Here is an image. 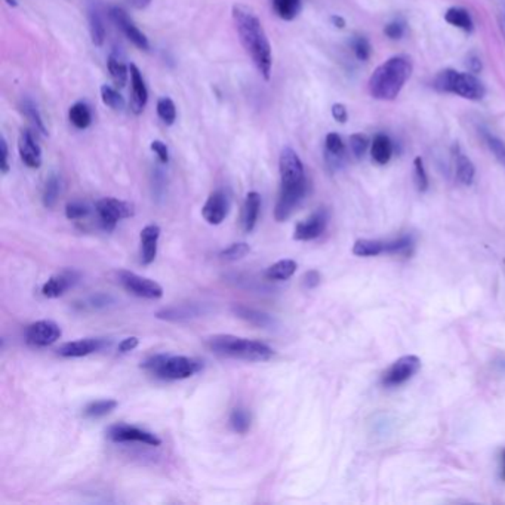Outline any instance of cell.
Returning a JSON list of instances; mask_svg holds the SVG:
<instances>
[{
  "label": "cell",
  "mask_w": 505,
  "mask_h": 505,
  "mask_svg": "<svg viewBox=\"0 0 505 505\" xmlns=\"http://www.w3.org/2000/svg\"><path fill=\"white\" fill-rule=\"evenodd\" d=\"M143 367L150 371L153 375L166 379V381H178L187 379L197 372L203 369L202 362H198L186 356H166L158 355L153 356L143 363Z\"/></svg>",
  "instance_id": "5b68a950"
},
{
  "label": "cell",
  "mask_w": 505,
  "mask_h": 505,
  "mask_svg": "<svg viewBox=\"0 0 505 505\" xmlns=\"http://www.w3.org/2000/svg\"><path fill=\"white\" fill-rule=\"evenodd\" d=\"M206 345L215 355L246 362H267L274 355L267 344L234 335H213L206 340Z\"/></svg>",
  "instance_id": "3957f363"
},
{
  "label": "cell",
  "mask_w": 505,
  "mask_h": 505,
  "mask_svg": "<svg viewBox=\"0 0 505 505\" xmlns=\"http://www.w3.org/2000/svg\"><path fill=\"white\" fill-rule=\"evenodd\" d=\"M21 112L24 113V116L32 121L33 126L36 131H39L42 135H48V129L44 126V121L42 119V114L37 109V105L30 100V98H24L21 101Z\"/></svg>",
  "instance_id": "d6a6232c"
},
{
  "label": "cell",
  "mask_w": 505,
  "mask_h": 505,
  "mask_svg": "<svg viewBox=\"0 0 505 505\" xmlns=\"http://www.w3.org/2000/svg\"><path fill=\"white\" fill-rule=\"evenodd\" d=\"M251 413L243 409V408H236L230 413V427L239 434H246L251 428Z\"/></svg>",
  "instance_id": "e575fe53"
},
{
  "label": "cell",
  "mask_w": 505,
  "mask_h": 505,
  "mask_svg": "<svg viewBox=\"0 0 505 505\" xmlns=\"http://www.w3.org/2000/svg\"><path fill=\"white\" fill-rule=\"evenodd\" d=\"M159 237H160L159 225L151 224L141 230L140 239H141V261H143V264L148 266L156 259Z\"/></svg>",
  "instance_id": "44dd1931"
},
{
  "label": "cell",
  "mask_w": 505,
  "mask_h": 505,
  "mask_svg": "<svg viewBox=\"0 0 505 505\" xmlns=\"http://www.w3.org/2000/svg\"><path fill=\"white\" fill-rule=\"evenodd\" d=\"M158 114L165 125H174V121L177 120V107H175L174 101L167 97L159 98Z\"/></svg>",
  "instance_id": "60d3db41"
},
{
  "label": "cell",
  "mask_w": 505,
  "mask_h": 505,
  "mask_svg": "<svg viewBox=\"0 0 505 505\" xmlns=\"http://www.w3.org/2000/svg\"><path fill=\"white\" fill-rule=\"evenodd\" d=\"M18 151L21 160L24 162L25 166L32 167V170H37L42 165V150L39 144L36 143L33 133L28 129L21 131L18 136Z\"/></svg>",
  "instance_id": "e0dca14e"
},
{
  "label": "cell",
  "mask_w": 505,
  "mask_h": 505,
  "mask_svg": "<svg viewBox=\"0 0 505 505\" xmlns=\"http://www.w3.org/2000/svg\"><path fill=\"white\" fill-rule=\"evenodd\" d=\"M320 273L317 270H310L304 274V278H302V285L304 287H307V289H314L320 285Z\"/></svg>",
  "instance_id": "f907efd6"
},
{
  "label": "cell",
  "mask_w": 505,
  "mask_h": 505,
  "mask_svg": "<svg viewBox=\"0 0 505 505\" xmlns=\"http://www.w3.org/2000/svg\"><path fill=\"white\" fill-rule=\"evenodd\" d=\"M129 4L135 9H144L151 4V0H129Z\"/></svg>",
  "instance_id": "11a10c76"
},
{
  "label": "cell",
  "mask_w": 505,
  "mask_h": 505,
  "mask_svg": "<svg viewBox=\"0 0 505 505\" xmlns=\"http://www.w3.org/2000/svg\"><path fill=\"white\" fill-rule=\"evenodd\" d=\"M328 210L320 208L316 212H313L311 215L297 224L295 232H294V239L299 242H310L325 233V230L328 227Z\"/></svg>",
  "instance_id": "4fadbf2b"
},
{
  "label": "cell",
  "mask_w": 505,
  "mask_h": 505,
  "mask_svg": "<svg viewBox=\"0 0 505 505\" xmlns=\"http://www.w3.org/2000/svg\"><path fill=\"white\" fill-rule=\"evenodd\" d=\"M105 345L104 340L100 338H83L78 341L66 343L58 348L59 356L63 357H83L100 351Z\"/></svg>",
  "instance_id": "ffe728a7"
},
{
  "label": "cell",
  "mask_w": 505,
  "mask_h": 505,
  "mask_svg": "<svg viewBox=\"0 0 505 505\" xmlns=\"http://www.w3.org/2000/svg\"><path fill=\"white\" fill-rule=\"evenodd\" d=\"M107 67H109V71H110V76H112L114 85L117 88H124L126 85L128 74H129V69L126 67L124 58L116 55V54H112L109 57V59H107Z\"/></svg>",
  "instance_id": "83f0119b"
},
{
  "label": "cell",
  "mask_w": 505,
  "mask_h": 505,
  "mask_svg": "<svg viewBox=\"0 0 505 505\" xmlns=\"http://www.w3.org/2000/svg\"><path fill=\"white\" fill-rule=\"evenodd\" d=\"M332 116L333 119L338 121V124H345V121L348 120V112H347V107L341 102H336L332 105Z\"/></svg>",
  "instance_id": "816d5d0a"
},
{
  "label": "cell",
  "mask_w": 505,
  "mask_h": 505,
  "mask_svg": "<svg viewBox=\"0 0 505 505\" xmlns=\"http://www.w3.org/2000/svg\"><path fill=\"white\" fill-rule=\"evenodd\" d=\"M69 119L78 129H86L92 124V113L89 105L85 102H76L70 107Z\"/></svg>",
  "instance_id": "f546056e"
},
{
  "label": "cell",
  "mask_w": 505,
  "mask_h": 505,
  "mask_svg": "<svg viewBox=\"0 0 505 505\" xmlns=\"http://www.w3.org/2000/svg\"><path fill=\"white\" fill-rule=\"evenodd\" d=\"M273 11L279 18L292 21L301 9V0H273Z\"/></svg>",
  "instance_id": "1f68e13d"
},
{
  "label": "cell",
  "mask_w": 505,
  "mask_h": 505,
  "mask_svg": "<svg viewBox=\"0 0 505 505\" xmlns=\"http://www.w3.org/2000/svg\"><path fill=\"white\" fill-rule=\"evenodd\" d=\"M483 138L487 148L491 150L495 159L505 167V141H502L501 138H498L497 135L489 131H483Z\"/></svg>",
  "instance_id": "ab89813d"
},
{
  "label": "cell",
  "mask_w": 505,
  "mask_h": 505,
  "mask_svg": "<svg viewBox=\"0 0 505 505\" xmlns=\"http://www.w3.org/2000/svg\"><path fill=\"white\" fill-rule=\"evenodd\" d=\"M119 279L128 292L140 298L159 299L163 295V289L158 282L143 278V275H138L132 271H126V270L120 271Z\"/></svg>",
  "instance_id": "9c48e42d"
},
{
  "label": "cell",
  "mask_w": 505,
  "mask_h": 505,
  "mask_svg": "<svg viewBox=\"0 0 505 505\" xmlns=\"http://www.w3.org/2000/svg\"><path fill=\"white\" fill-rule=\"evenodd\" d=\"M5 2L12 6V8H17L18 6V0H5Z\"/></svg>",
  "instance_id": "6f0895ef"
},
{
  "label": "cell",
  "mask_w": 505,
  "mask_h": 505,
  "mask_svg": "<svg viewBox=\"0 0 505 505\" xmlns=\"http://www.w3.org/2000/svg\"><path fill=\"white\" fill-rule=\"evenodd\" d=\"M129 73H131V110L135 114H141L148 101V90L140 69H138L135 64H131Z\"/></svg>",
  "instance_id": "2e32d148"
},
{
  "label": "cell",
  "mask_w": 505,
  "mask_h": 505,
  "mask_svg": "<svg viewBox=\"0 0 505 505\" xmlns=\"http://www.w3.org/2000/svg\"><path fill=\"white\" fill-rule=\"evenodd\" d=\"M9 153H8V143L6 138L2 135L0 138V171H2L4 175H6L9 172Z\"/></svg>",
  "instance_id": "c3c4849f"
},
{
  "label": "cell",
  "mask_w": 505,
  "mask_h": 505,
  "mask_svg": "<svg viewBox=\"0 0 505 505\" xmlns=\"http://www.w3.org/2000/svg\"><path fill=\"white\" fill-rule=\"evenodd\" d=\"M117 408V402L113 399H104V400H97V402H90L85 409H83V415L86 418H101L109 415L112 410H114Z\"/></svg>",
  "instance_id": "836d02e7"
},
{
  "label": "cell",
  "mask_w": 505,
  "mask_h": 505,
  "mask_svg": "<svg viewBox=\"0 0 505 505\" xmlns=\"http://www.w3.org/2000/svg\"><path fill=\"white\" fill-rule=\"evenodd\" d=\"M353 254L357 256H378L381 254H386V242L372 240V239H359L353 244Z\"/></svg>",
  "instance_id": "f1b7e54d"
},
{
  "label": "cell",
  "mask_w": 505,
  "mask_h": 505,
  "mask_svg": "<svg viewBox=\"0 0 505 505\" xmlns=\"http://www.w3.org/2000/svg\"><path fill=\"white\" fill-rule=\"evenodd\" d=\"M61 336V328L52 320H39L25 331V341L33 347H48L57 343Z\"/></svg>",
  "instance_id": "7c38bea8"
},
{
  "label": "cell",
  "mask_w": 505,
  "mask_h": 505,
  "mask_svg": "<svg viewBox=\"0 0 505 505\" xmlns=\"http://www.w3.org/2000/svg\"><path fill=\"white\" fill-rule=\"evenodd\" d=\"M251 248H249V244L248 243H233V244H230V246L227 249H224L220 256L222 259H227V261H236V259H240L243 256H246L249 254Z\"/></svg>",
  "instance_id": "ee69618b"
},
{
  "label": "cell",
  "mask_w": 505,
  "mask_h": 505,
  "mask_svg": "<svg viewBox=\"0 0 505 505\" xmlns=\"http://www.w3.org/2000/svg\"><path fill=\"white\" fill-rule=\"evenodd\" d=\"M233 21L243 48L251 55L255 67L266 81L270 79L273 55L268 37L256 12L246 5L233 6Z\"/></svg>",
  "instance_id": "6da1fadb"
},
{
  "label": "cell",
  "mask_w": 505,
  "mask_h": 505,
  "mask_svg": "<svg viewBox=\"0 0 505 505\" xmlns=\"http://www.w3.org/2000/svg\"><path fill=\"white\" fill-rule=\"evenodd\" d=\"M501 479L505 482V449L501 452Z\"/></svg>",
  "instance_id": "9f6ffc18"
},
{
  "label": "cell",
  "mask_w": 505,
  "mask_h": 505,
  "mask_svg": "<svg viewBox=\"0 0 505 505\" xmlns=\"http://www.w3.org/2000/svg\"><path fill=\"white\" fill-rule=\"evenodd\" d=\"M421 369V359L418 356H403L397 359L388 369L382 374L381 382L384 387H399L415 376Z\"/></svg>",
  "instance_id": "52a82bcc"
},
{
  "label": "cell",
  "mask_w": 505,
  "mask_h": 505,
  "mask_svg": "<svg viewBox=\"0 0 505 505\" xmlns=\"http://www.w3.org/2000/svg\"><path fill=\"white\" fill-rule=\"evenodd\" d=\"M107 437L114 443H125V441H138L144 443L148 446H160L162 440L150 432L143 430L128 424H114L107 430Z\"/></svg>",
  "instance_id": "8fae6325"
},
{
  "label": "cell",
  "mask_w": 505,
  "mask_h": 505,
  "mask_svg": "<svg viewBox=\"0 0 505 505\" xmlns=\"http://www.w3.org/2000/svg\"><path fill=\"white\" fill-rule=\"evenodd\" d=\"M413 167H415V184H417V189L424 193L428 190V186H430V181H428V175H427V171H425V165H424V160L421 156L415 158V160H413Z\"/></svg>",
  "instance_id": "f6af8a7d"
},
{
  "label": "cell",
  "mask_w": 505,
  "mask_h": 505,
  "mask_svg": "<svg viewBox=\"0 0 505 505\" xmlns=\"http://www.w3.org/2000/svg\"><path fill=\"white\" fill-rule=\"evenodd\" d=\"M89 215V208L88 205L82 203V202H70L66 206V217L71 221H78V220H83Z\"/></svg>",
  "instance_id": "7dc6e473"
},
{
  "label": "cell",
  "mask_w": 505,
  "mask_h": 505,
  "mask_svg": "<svg viewBox=\"0 0 505 505\" xmlns=\"http://www.w3.org/2000/svg\"><path fill=\"white\" fill-rule=\"evenodd\" d=\"M95 210L98 213L100 224L105 232H113L120 220L131 218L135 213L132 203L119 201V198L114 197L101 198L95 203Z\"/></svg>",
  "instance_id": "8992f818"
},
{
  "label": "cell",
  "mask_w": 505,
  "mask_h": 505,
  "mask_svg": "<svg viewBox=\"0 0 505 505\" xmlns=\"http://www.w3.org/2000/svg\"><path fill=\"white\" fill-rule=\"evenodd\" d=\"M89 32L92 43L95 46H102L105 40V28L101 15L97 9H92L89 12Z\"/></svg>",
  "instance_id": "d590c367"
},
{
  "label": "cell",
  "mask_w": 505,
  "mask_h": 505,
  "mask_svg": "<svg viewBox=\"0 0 505 505\" xmlns=\"http://www.w3.org/2000/svg\"><path fill=\"white\" fill-rule=\"evenodd\" d=\"M412 71L413 64L409 57L394 55L388 58L371 74L367 82L369 94L379 101H394L400 95Z\"/></svg>",
  "instance_id": "7a4b0ae2"
},
{
  "label": "cell",
  "mask_w": 505,
  "mask_h": 505,
  "mask_svg": "<svg viewBox=\"0 0 505 505\" xmlns=\"http://www.w3.org/2000/svg\"><path fill=\"white\" fill-rule=\"evenodd\" d=\"M151 150L156 153L159 160H160L162 163H167V162H170V150H167V145H166L165 143H162V141H159V140L153 141V143H151Z\"/></svg>",
  "instance_id": "681fc988"
},
{
  "label": "cell",
  "mask_w": 505,
  "mask_h": 505,
  "mask_svg": "<svg viewBox=\"0 0 505 505\" xmlns=\"http://www.w3.org/2000/svg\"><path fill=\"white\" fill-rule=\"evenodd\" d=\"M298 268V264L294 259H280V261L270 266L266 271V278L268 280H287L292 278Z\"/></svg>",
  "instance_id": "484cf974"
},
{
  "label": "cell",
  "mask_w": 505,
  "mask_h": 505,
  "mask_svg": "<svg viewBox=\"0 0 505 505\" xmlns=\"http://www.w3.org/2000/svg\"><path fill=\"white\" fill-rule=\"evenodd\" d=\"M233 311L237 314V317L246 320L251 325H255L259 328H270L274 325V320L268 314L254 310V309H248V307H244V305H234Z\"/></svg>",
  "instance_id": "4316f807"
},
{
  "label": "cell",
  "mask_w": 505,
  "mask_h": 505,
  "mask_svg": "<svg viewBox=\"0 0 505 505\" xmlns=\"http://www.w3.org/2000/svg\"><path fill=\"white\" fill-rule=\"evenodd\" d=\"M259 209H261V196L256 191H249L242 208V227L244 233H251L255 228Z\"/></svg>",
  "instance_id": "7402d4cb"
},
{
  "label": "cell",
  "mask_w": 505,
  "mask_h": 505,
  "mask_svg": "<svg viewBox=\"0 0 505 505\" xmlns=\"http://www.w3.org/2000/svg\"><path fill=\"white\" fill-rule=\"evenodd\" d=\"M434 89L452 94L470 101H482L486 97V86L471 71H458L453 69L441 70L433 82Z\"/></svg>",
  "instance_id": "277c9868"
},
{
  "label": "cell",
  "mask_w": 505,
  "mask_h": 505,
  "mask_svg": "<svg viewBox=\"0 0 505 505\" xmlns=\"http://www.w3.org/2000/svg\"><path fill=\"white\" fill-rule=\"evenodd\" d=\"M331 23H332L333 27L340 28V30L345 27V20H344L343 17H340V15H332V17H331Z\"/></svg>",
  "instance_id": "db71d44e"
},
{
  "label": "cell",
  "mask_w": 505,
  "mask_h": 505,
  "mask_svg": "<svg viewBox=\"0 0 505 505\" xmlns=\"http://www.w3.org/2000/svg\"><path fill=\"white\" fill-rule=\"evenodd\" d=\"M347 159V148L341 135L336 132H329L325 140V160L329 170L336 171L344 166Z\"/></svg>",
  "instance_id": "ac0fdd59"
},
{
  "label": "cell",
  "mask_w": 505,
  "mask_h": 505,
  "mask_svg": "<svg viewBox=\"0 0 505 505\" xmlns=\"http://www.w3.org/2000/svg\"><path fill=\"white\" fill-rule=\"evenodd\" d=\"M413 246H415V240H413L412 236H402L399 239L386 242V254L410 255Z\"/></svg>",
  "instance_id": "8d00e7d4"
},
{
  "label": "cell",
  "mask_w": 505,
  "mask_h": 505,
  "mask_svg": "<svg viewBox=\"0 0 505 505\" xmlns=\"http://www.w3.org/2000/svg\"><path fill=\"white\" fill-rule=\"evenodd\" d=\"M369 148V138L364 133H353L350 136V150L356 159H363Z\"/></svg>",
  "instance_id": "7bdbcfd3"
},
{
  "label": "cell",
  "mask_w": 505,
  "mask_h": 505,
  "mask_svg": "<svg viewBox=\"0 0 505 505\" xmlns=\"http://www.w3.org/2000/svg\"><path fill=\"white\" fill-rule=\"evenodd\" d=\"M445 21L465 33H471L474 30V21L471 13L463 6H452L445 12Z\"/></svg>",
  "instance_id": "d4e9b609"
},
{
  "label": "cell",
  "mask_w": 505,
  "mask_h": 505,
  "mask_svg": "<svg viewBox=\"0 0 505 505\" xmlns=\"http://www.w3.org/2000/svg\"><path fill=\"white\" fill-rule=\"evenodd\" d=\"M406 33V21L403 18H394L384 27V35L391 40H399Z\"/></svg>",
  "instance_id": "bcb514c9"
},
{
  "label": "cell",
  "mask_w": 505,
  "mask_h": 505,
  "mask_svg": "<svg viewBox=\"0 0 505 505\" xmlns=\"http://www.w3.org/2000/svg\"><path fill=\"white\" fill-rule=\"evenodd\" d=\"M393 153H394V145H393V141L390 140V136L386 133H376L374 136L372 144H371L372 160L376 165L384 166L391 160Z\"/></svg>",
  "instance_id": "cb8c5ba5"
},
{
  "label": "cell",
  "mask_w": 505,
  "mask_h": 505,
  "mask_svg": "<svg viewBox=\"0 0 505 505\" xmlns=\"http://www.w3.org/2000/svg\"><path fill=\"white\" fill-rule=\"evenodd\" d=\"M351 48H353V52L359 61H367L371 58L372 46L364 36H355L353 40H351Z\"/></svg>",
  "instance_id": "b9f144b4"
},
{
  "label": "cell",
  "mask_w": 505,
  "mask_h": 505,
  "mask_svg": "<svg viewBox=\"0 0 505 505\" xmlns=\"http://www.w3.org/2000/svg\"><path fill=\"white\" fill-rule=\"evenodd\" d=\"M79 275L73 270H66L61 271L46 282L42 286V294L46 298H59L61 295L66 294V290H69L76 282H78Z\"/></svg>",
  "instance_id": "d6986e66"
},
{
  "label": "cell",
  "mask_w": 505,
  "mask_h": 505,
  "mask_svg": "<svg viewBox=\"0 0 505 505\" xmlns=\"http://www.w3.org/2000/svg\"><path fill=\"white\" fill-rule=\"evenodd\" d=\"M101 100L107 107H110L112 110L121 112L125 109L124 97H121L114 88H112L109 85H102L101 86Z\"/></svg>",
  "instance_id": "74e56055"
},
{
  "label": "cell",
  "mask_w": 505,
  "mask_h": 505,
  "mask_svg": "<svg viewBox=\"0 0 505 505\" xmlns=\"http://www.w3.org/2000/svg\"><path fill=\"white\" fill-rule=\"evenodd\" d=\"M307 182L297 184V186H280L279 198L274 209L275 221L283 222L292 215L294 210L304 201L305 194H307Z\"/></svg>",
  "instance_id": "ba28073f"
},
{
  "label": "cell",
  "mask_w": 505,
  "mask_h": 505,
  "mask_svg": "<svg viewBox=\"0 0 505 505\" xmlns=\"http://www.w3.org/2000/svg\"><path fill=\"white\" fill-rule=\"evenodd\" d=\"M59 190H61V184H59V178L58 175L52 174L48 181L44 184V190H43V205L46 208H54L58 196H59Z\"/></svg>",
  "instance_id": "f35d334b"
},
{
  "label": "cell",
  "mask_w": 505,
  "mask_h": 505,
  "mask_svg": "<svg viewBox=\"0 0 505 505\" xmlns=\"http://www.w3.org/2000/svg\"><path fill=\"white\" fill-rule=\"evenodd\" d=\"M138 345H140V340L136 336H129V338H125L119 344V351L120 353H128V351L135 350Z\"/></svg>",
  "instance_id": "f5cc1de1"
},
{
  "label": "cell",
  "mask_w": 505,
  "mask_h": 505,
  "mask_svg": "<svg viewBox=\"0 0 505 505\" xmlns=\"http://www.w3.org/2000/svg\"><path fill=\"white\" fill-rule=\"evenodd\" d=\"M228 209H230L228 196L224 191L217 190L208 197V201L202 209V215L208 224L220 225L227 218Z\"/></svg>",
  "instance_id": "9a60e30c"
},
{
  "label": "cell",
  "mask_w": 505,
  "mask_h": 505,
  "mask_svg": "<svg viewBox=\"0 0 505 505\" xmlns=\"http://www.w3.org/2000/svg\"><path fill=\"white\" fill-rule=\"evenodd\" d=\"M453 163L456 179L463 186H471L474 182V177H476V167H474V163L459 145H453Z\"/></svg>",
  "instance_id": "603a6c76"
},
{
  "label": "cell",
  "mask_w": 505,
  "mask_h": 505,
  "mask_svg": "<svg viewBox=\"0 0 505 505\" xmlns=\"http://www.w3.org/2000/svg\"><path fill=\"white\" fill-rule=\"evenodd\" d=\"M280 171V186H297V184L307 182L305 178L304 165L292 148H283L279 159Z\"/></svg>",
  "instance_id": "30bf717a"
},
{
  "label": "cell",
  "mask_w": 505,
  "mask_h": 505,
  "mask_svg": "<svg viewBox=\"0 0 505 505\" xmlns=\"http://www.w3.org/2000/svg\"><path fill=\"white\" fill-rule=\"evenodd\" d=\"M198 314H201V309L196 307V305H178V307L160 310L156 316L163 320H186L197 317Z\"/></svg>",
  "instance_id": "4dcf8cb0"
},
{
  "label": "cell",
  "mask_w": 505,
  "mask_h": 505,
  "mask_svg": "<svg viewBox=\"0 0 505 505\" xmlns=\"http://www.w3.org/2000/svg\"><path fill=\"white\" fill-rule=\"evenodd\" d=\"M109 15H110L112 21L121 30V32L125 33V36L136 46V48H140L143 51L150 49V43H148L147 36L129 20L128 13L124 9L119 6H113V8H110Z\"/></svg>",
  "instance_id": "5bb4252c"
}]
</instances>
